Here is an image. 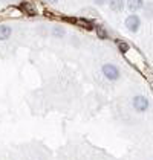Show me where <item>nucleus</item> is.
I'll use <instances>...</instances> for the list:
<instances>
[{
	"mask_svg": "<svg viewBox=\"0 0 153 160\" xmlns=\"http://www.w3.org/2000/svg\"><path fill=\"white\" fill-rule=\"evenodd\" d=\"M103 73H104V76H106L107 79H110V81H116V79L119 78V70H118V67L113 66V64H104V66H103Z\"/></svg>",
	"mask_w": 153,
	"mask_h": 160,
	"instance_id": "nucleus-1",
	"label": "nucleus"
},
{
	"mask_svg": "<svg viewBox=\"0 0 153 160\" xmlns=\"http://www.w3.org/2000/svg\"><path fill=\"white\" fill-rule=\"evenodd\" d=\"M132 104H133V108L136 111H140V113H142V111H145L149 108V101H147L145 96H142V95L135 96L133 101H132Z\"/></svg>",
	"mask_w": 153,
	"mask_h": 160,
	"instance_id": "nucleus-2",
	"label": "nucleus"
},
{
	"mask_svg": "<svg viewBox=\"0 0 153 160\" xmlns=\"http://www.w3.org/2000/svg\"><path fill=\"white\" fill-rule=\"evenodd\" d=\"M140 25H141L140 17H138V15H135V14L129 15L127 20H126V26H127L129 31H132V32H136V31L140 29Z\"/></svg>",
	"mask_w": 153,
	"mask_h": 160,
	"instance_id": "nucleus-3",
	"label": "nucleus"
},
{
	"mask_svg": "<svg viewBox=\"0 0 153 160\" xmlns=\"http://www.w3.org/2000/svg\"><path fill=\"white\" fill-rule=\"evenodd\" d=\"M13 34V29L6 25H0V40H6V38L11 37Z\"/></svg>",
	"mask_w": 153,
	"mask_h": 160,
	"instance_id": "nucleus-4",
	"label": "nucleus"
},
{
	"mask_svg": "<svg viewBox=\"0 0 153 160\" xmlns=\"http://www.w3.org/2000/svg\"><path fill=\"white\" fill-rule=\"evenodd\" d=\"M109 6H110L112 11L118 12V11L123 9V6H124V0H109Z\"/></svg>",
	"mask_w": 153,
	"mask_h": 160,
	"instance_id": "nucleus-5",
	"label": "nucleus"
},
{
	"mask_svg": "<svg viewBox=\"0 0 153 160\" xmlns=\"http://www.w3.org/2000/svg\"><path fill=\"white\" fill-rule=\"evenodd\" d=\"M142 3H144V0H127V6L130 11L141 9V8H142Z\"/></svg>",
	"mask_w": 153,
	"mask_h": 160,
	"instance_id": "nucleus-6",
	"label": "nucleus"
},
{
	"mask_svg": "<svg viewBox=\"0 0 153 160\" xmlns=\"http://www.w3.org/2000/svg\"><path fill=\"white\" fill-rule=\"evenodd\" d=\"M144 15L147 18H153V2H149L145 6H144Z\"/></svg>",
	"mask_w": 153,
	"mask_h": 160,
	"instance_id": "nucleus-7",
	"label": "nucleus"
},
{
	"mask_svg": "<svg viewBox=\"0 0 153 160\" xmlns=\"http://www.w3.org/2000/svg\"><path fill=\"white\" fill-rule=\"evenodd\" d=\"M52 32H54L55 37H63L64 35V29L60 28V26H54V28H52Z\"/></svg>",
	"mask_w": 153,
	"mask_h": 160,
	"instance_id": "nucleus-8",
	"label": "nucleus"
},
{
	"mask_svg": "<svg viewBox=\"0 0 153 160\" xmlns=\"http://www.w3.org/2000/svg\"><path fill=\"white\" fill-rule=\"evenodd\" d=\"M118 48H119V50H121V52H127V50H129V44H127V43H124V41H119V43H118Z\"/></svg>",
	"mask_w": 153,
	"mask_h": 160,
	"instance_id": "nucleus-9",
	"label": "nucleus"
},
{
	"mask_svg": "<svg viewBox=\"0 0 153 160\" xmlns=\"http://www.w3.org/2000/svg\"><path fill=\"white\" fill-rule=\"evenodd\" d=\"M107 0H95V3H98V5H103V3H106Z\"/></svg>",
	"mask_w": 153,
	"mask_h": 160,
	"instance_id": "nucleus-10",
	"label": "nucleus"
},
{
	"mask_svg": "<svg viewBox=\"0 0 153 160\" xmlns=\"http://www.w3.org/2000/svg\"><path fill=\"white\" fill-rule=\"evenodd\" d=\"M48 2H52V3H55V2H57V0H48Z\"/></svg>",
	"mask_w": 153,
	"mask_h": 160,
	"instance_id": "nucleus-11",
	"label": "nucleus"
}]
</instances>
